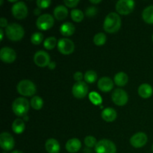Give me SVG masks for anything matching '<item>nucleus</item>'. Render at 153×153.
<instances>
[{"instance_id":"1","label":"nucleus","mask_w":153,"mask_h":153,"mask_svg":"<svg viewBox=\"0 0 153 153\" xmlns=\"http://www.w3.org/2000/svg\"><path fill=\"white\" fill-rule=\"evenodd\" d=\"M121 27V18L118 13L111 12L107 16L103 23V28L109 34L117 32Z\"/></svg>"},{"instance_id":"2","label":"nucleus","mask_w":153,"mask_h":153,"mask_svg":"<svg viewBox=\"0 0 153 153\" xmlns=\"http://www.w3.org/2000/svg\"><path fill=\"white\" fill-rule=\"evenodd\" d=\"M30 103L24 97L16 98L12 103V111L16 116L25 117L28 112Z\"/></svg>"},{"instance_id":"3","label":"nucleus","mask_w":153,"mask_h":153,"mask_svg":"<svg viewBox=\"0 0 153 153\" xmlns=\"http://www.w3.org/2000/svg\"><path fill=\"white\" fill-rule=\"evenodd\" d=\"M6 35L9 40L12 41H19L22 40L25 34L24 28L19 24L13 22L9 24L5 30Z\"/></svg>"},{"instance_id":"4","label":"nucleus","mask_w":153,"mask_h":153,"mask_svg":"<svg viewBox=\"0 0 153 153\" xmlns=\"http://www.w3.org/2000/svg\"><path fill=\"white\" fill-rule=\"evenodd\" d=\"M16 91L20 95L24 97H32L37 92V88L34 82L30 80H22L17 84Z\"/></svg>"},{"instance_id":"5","label":"nucleus","mask_w":153,"mask_h":153,"mask_svg":"<svg viewBox=\"0 0 153 153\" xmlns=\"http://www.w3.org/2000/svg\"><path fill=\"white\" fill-rule=\"evenodd\" d=\"M95 151L97 153H116L117 147L111 140L102 139L97 142L95 146Z\"/></svg>"},{"instance_id":"6","label":"nucleus","mask_w":153,"mask_h":153,"mask_svg":"<svg viewBox=\"0 0 153 153\" xmlns=\"http://www.w3.org/2000/svg\"><path fill=\"white\" fill-rule=\"evenodd\" d=\"M55 23L54 17L49 13L42 14L37 18L36 21V25L37 28L42 31H46L52 28Z\"/></svg>"},{"instance_id":"7","label":"nucleus","mask_w":153,"mask_h":153,"mask_svg":"<svg viewBox=\"0 0 153 153\" xmlns=\"http://www.w3.org/2000/svg\"><path fill=\"white\" fill-rule=\"evenodd\" d=\"M135 2L132 0H120L116 3V10L119 14L128 15L133 11Z\"/></svg>"},{"instance_id":"8","label":"nucleus","mask_w":153,"mask_h":153,"mask_svg":"<svg viewBox=\"0 0 153 153\" xmlns=\"http://www.w3.org/2000/svg\"><path fill=\"white\" fill-rule=\"evenodd\" d=\"M58 50L64 55H69L75 50V44L69 38H61L58 41Z\"/></svg>"},{"instance_id":"9","label":"nucleus","mask_w":153,"mask_h":153,"mask_svg":"<svg viewBox=\"0 0 153 153\" xmlns=\"http://www.w3.org/2000/svg\"><path fill=\"white\" fill-rule=\"evenodd\" d=\"M11 13L16 19H23L28 15V7L23 1H17L12 6Z\"/></svg>"},{"instance_id":"10","label":"nucleus","mask_w":153,"mask_h":153,"mask_svg":"<svg viewBox=\"0 0 153 153\" xmlns=\"http://www.w3.org/2000/svg\"><path fill=\"white\" fill-rule=\"evenodd\" d=\"M111 99L115 105L118 106H123L128 102V96L124 90L117 88L112 93Z\"/></svg>"},{"instance_id":"11","label":"nucleus","mask_w":153,"mask_h":153,"mask_svg":"<svg viewBox=\"0 0 153 153\" xmlns=\"http://www.w3.org/2000/svg\"><path fill=\"white\" fill-rule=\"evenodd\" d=\"M15 141L13 137L8 132L1 133L0 134V146L4 151H10L13 149Z\"/></svg>"},{"instance_id":"12","label":"nucleus","mask_w":153,"mask_h":153,"mask_svg":"<svg viewBox=\"0 0 153 153\" xmlns=\"http://www.w3.org/2000/svg\"><path fill=\"white\" fill-rule=\"evenodd\" d=\"M73 95L77 99H83L88 95V86L85 82H76L72 88Z\"/></svg>"},{"instance_id":"13","label":"nucleus","mask_w":153,"mask_h":153,"mask_svg":"<svg viewBox=\"0 0 153 153\" xmlns=\"http://www.w3.org/2000/svg\"><path fill=\"white\" fill-rule=\"evenodd\" d=\"M34 62L37 67H46L51 62L50 56L45 51H38L34 55Z\"/></svg>"},{"instance_id":"14","label":"nucleus","mask_w":153,"mask_h":153,"mask_svg":"<svg viewBox=\"0 0 153 153\" xmlns=\"http://www.w3.org/2000/svg\"><path fill=\"white\" fill-rule=\"evenodd\" d=\"M0 58L4 63L11 64L16 58V52L8 46H4L0 50Z\"/></svg>"},{"instance_id":"15","label":"nucleus","mask_w":153,"mask_h":153,"mask_svg":"<svg viewBox=\"0 0 153 153\" xmlns=\"http://www.w3.org/2000/svg\"><path fill=\"white\" fill-rule=\"evenodd\" d=\"M148 140L147 135L143 132H137L131 136L130 143L134 148H141L146 144Z\"/></svg>"},{"instance_id":"16","label":"nucleus","mask_w":153,"mask_h":153,"mask_svg":"<svg viewBox=\"0 0 153 153\" xmlns=\"http://www.w3.org/2000/svg\"><path fill=\"white\" fill-rule=\"evenodd\" d=\"M97 86H98L99 89L102 92H110L114 88V82L110 77L104 76L98 81Z\"/></svg>"},{"instance_id":"17","label":"nucleus","mask_w":153,"mask_h":153,"mask_svg":"<svg viewBox=\"0 0 153 153\" xmlns=\"http://www.w3.org/2000/svg\"><path fill=\"white\" fill-rule=\"evenodd\" d=\"M67 151L70 153H76L82 148V143L78 138L70 139L65 145Z\"/></svg>"},{"instance_id":"18","label":"nucleus","mask_w":153,"mask_h":153,"mask_svg":"<svg viewBox=\"0 0 153 153\" xmlns=\"http://www.w3.org/2000/svg\"><path fill=\"white\" fill-rule=\"evenodd\" d=\"M45 148L48 153H59L61 150L59 142L54 138L48 139L45 143Z\"/></svg>"},{"instance_id":"19","label":"nucleus","mask_w":153,"mask_h":153,"mask_svg":"<svg viewBox=\"0 0 153 153\" xmlns=\"http://www.w3.org/2000/svg\"><path fill=\"white\" fill-rule=\"evenodd\" d=\"M139 96L143 99H148L152 95L153 89L152 87L147 83H143L139 86L137 90Z\"/></svg>"},{"instance_id":"20","label":"nucleus","mask_w":153,"mask_h":153,"mask_svg":"<svg viewBox=\"0 0 153 153\" xmlns=\"http://www.w3.org/2000/svg\"><path fill=\"white\" fill-rule=\"evenodd\" d=\"M101 116L102 118L106 122H113L117 119V114L112 108H106L102 111Z\"/></svg>"},{"instance_id":"21","label":"nucleus","mask_w":153,"mask_h":153,"mask_svg":"<svg viewBox=\"0 0 153 153\" xmlns=\"http://www.w3.org/2000/svg\"><path fill=\"white\" fill-rule=\"evenodd\" d=\"M53 13L55 18H56V19L59 21L64 20L68 16V10L66 6L62 5V4L56 6L55 8L54 9Z\"/></svg>"},{"instance_id":"22","label":"nucleus","mask_w":153,"mask_h":153,"mask_svg":"<svg viewBox=\"0 0 153 153\" xmlns=\"http://www.w3.org/2000/svg\"><path fill=\"white\" fill-rule=\"evenodd\" d=\"M76 30V27L73 24L70 22H66L63 23L60 27V32L62 35L66 37H70L73 35Z\"/></svg>"},{"instance_id":"23","label":"nucleus","mask_w":153,"mask_h":153,"mask_svg":"<svg viewBox=\"0 0 153 153\" xmlns=\"http://www.w3.org/2000/svg\"><path fill=\"white\" fill-rule=\"evenodd\" d=\"M114 83L119 87H123L127 85L128 82V77L127 74H126L124 72H119L117 73L114 76Z\"/></svg>"},{"instance_id":"24","label":"nucleus","mask_w":153,"mask_h":153,"mask_svg":"<svg viewBox=\"0 0 153 153\" xmlns=\"http://www.w3.org/2000/svg\"><path fill=\"white\" fill-rule=\"evenodd\" d=\"M11 128L12 130L13 131V132L16 133V134H22V133L25 131V122H24V120H22V119H16L13 121V123H12Z\"/></svg>"},{"instance_id":"25","label":"nucleus","mask_w":153,"mask_h":153,"mask_svg":"<svg viewBox=\"0 0 153 153\" xmlns=\"http://www.w3.org/2000/svg\"><path fill=\"white\" fill-rule=\"evenodd\" d=\"M143 21L148 24H153V5L146 7L142 12Z\"/></svg>"},{"instance_id":"26","label":"nucleus","mask_w":153,"mask_h":153,"mask_svg":"<svg viewBox=\"0 0 153 153\" xmlns=\"http://www.w3.org/2000/svg\"><path fill=\"white\" fill-rule=\"evenodd\" d=\"M30 105L34 110H40L43 106V100L38 96H34L31 98Z\"/></svg>"},{"instance_id":"27","label":"nucleus","mask_w":153,"mask_h":153,"mask_svg":"<svg viewBox=\"0 0 153 153\" xmlns=\"http://www.w3.org/2000/svg\"><path fill=\"white\" fill-rule=\"evenodd\" d=\"M84 79L86 83L93 84L97 81V74L94 70H88L84 75Z\"/></svg>"},{"instance_id":"28","label":"nucleus","mask_w":153,"mask_h":153,"mask_svg":"<svg viewBox=\"0 0 153 153\" xmlns=\"http://www.w3.org/2000/svg\"><path fill=\"white\" fill-rule=\"evenodd\" d=\"M106 40H107V37H106L105 34H104L102 32H100L94 35V43L98 46H103L105 43Z\"/></svg>"},{"instance_id":"29","label":"nucleus","mask_w":153,"mask_h":153,"mask_svg":"<svg viewBox=\"0 0 153 153\" xmlns=\"http://www.w3.org/2000/svg\"><path fill=\"white\" fill-rule=\"evenodd\" d=\"M56 45H58V41H57V39L55 37H48L43 42V46L48 50H52V49H53Z\"/></svg>"},{"instance_id":"30","label":"nucleus","mask_w":153,"mask_h":153,"mask_svg":"<svg viewBox=\"0 0 153 153\" xmlns=\"http://www.w3.org/2000/svg\"><path fill=\"white\" fill-rule=\"evenodd\" d=\"M71 18L76 22H82L84 19V13L79 9H73L71 11Z\"/></svg>"},{"instance_id":"31","label":"nucleus","mask_w":153,"mask_h":153,"mask_svg":"<svg viewBox=\"0 0 153 153\" xmlns=\"http://www.w3.org/2000/svg\"><path fill=\"white\" fill-rule=\"evenodd\" d=\"M43 40V35L40 32H34L31 37V42L34 45H40Z\"/></svg>"},{"instance_id":"32","label":"nucleus","mask_w":153,"mask_h":153,"mask_svg":"<svg viewBox=\"0 0 153 153\" xmlns=\"http://www.w3.org/2000/svg\"><path fill=\"white\" fill-rule=\"evenodd\" d=\"M89 100H91V102L93 104L96 105H100L102 102V99L100 97V94L96 92H91L89 94Z\"/></svg>"},{"instance_id":"33","label":"nucleus","mask_w":153,"mask_h":153,"mask_svg":"<svg viewBox=\"0 0 153 153\" xmlns=\"http://www.w3.org/2000/svg\"><path fill=\"white\" fill-rule=\"evenodd\" d=\"M97 139L94 137V136L88 135L86 136L85 138V146H88V148H93L95 147L97 145Z\"/></svg>"},{"instance_id":"34","label":"nucleus","mask_w":153,"mask_h":153,"mask_svg":"<svg viewBox=\"0 0 153 153\" xmlns=\"http://www.w3.org/2000/svg\"><path fill=\"white\" fill-rule=\"evenodd\" d=\"M52 1L50 0H37L36 1L37 7L40 9H46L50 6Z\"/></svg>"},{"instance_id":"35","label":"nucleus","mask_w":153,"mask_h":153,"mask_svg":"<svg viewBox=\"0 0 153 153\" xmlns=\"http://www.w3.org/2000/svg\"><path fill=\"white\" fill-rule=\"evenodd\" d=\"M64 4L68 7H75L79 4V0H64Z\"/></svg>"},{"instance_id":"36","label":"nucleus","mask_w":153,"mask_h":153,"mask_svg":"<svg viewBox=\"0 0 153 153\" xmlns=\"http://www.w3.org/2000/svg\"><path fill=\"white\" fill-rule=\"evenodd\" d=\"M85 13L89 17H92L97 13V8L95 7H89L85 11Z\"/></svg>"},{"instance_id":"37","label":"nucleus","mask_w":153,"mask_h":153,"mask_svg":"<svg viewBox=\"0 0 153 153\" xmlns=\"http://www.w3.org/2000/svg\"><path fill=\"white\" fill-rule=\"evenodd\" d=\"M73 78H74L75 81H76L77 82H82V80L84 79V75H83V73L80 71L76 72L74 74V76H73Z\"/></svg>"},{"instance_id":"38","label":"nucleus","mask_w":153,"mask_h":153,"mask_svg":"<svg viewBox=\"0 0 153 153\" xmlns=\"http://www.w3.org/2000/svg\"><path fill=\"white\" fill-rule=\"evenodd\" d=\"M8 25V24H7V20L5 19L4 17H1V19H0V26H1V28H7V26Z\"/></svg>"},{"instance_id":"39","label":"nucleus","mask_w":153,"mask_h":153,"mask_svg":"<svg viewBox=\"0 0 153 153\" xmlns=\"http://www.w3.org/2000/svg\"><path fill=\"white\" fill-rule=\"evenodd\" d=\"M55 65H56V64H55V62H52V61H51V62L49 63V65H48V67H49L50 70H53V69L55 68Z\"/></svg>"},{"instance_id":"40","label":"nucleus","mask_w":153,"mask_h":153,"mask_svg":"<svg viewBox=\"0 0 153 153\" xmlns=\"http://www.w3.org/2000/svg\"><path fill=\"white\" fill-rule=\"evenodd\" d=\"M40 10H41V9H40V8H39V7H37V8L34 9V13L35 15H39L40 13Z\"/></svg>"},{"instance_id":"41","label":"nucleus","mask_w":153,"mask_h":153,"mask_svg":"<svg viewBox=\"0 0 153 153\" xmlns=\"http://www.w3.org/2000/svg\"><path fill=\"white\" fill-rule=\"evenodd\" d=\"M90 2L92 3V4H99V3L101 2V0H90Z\"/></svg>"},{"instance_id":"42","label":"nucleus","mask_w":153,"mask_h":153,"mask_svg":"<svg viewBox=\"0 0 153 153\" xmlns=\"http://www.w3.org/2000/svg\"><path fill=\"white\" fill-rule=\"evenodd\" d=\"M3 37H4V31H3L2 28H1L0 29V39H1V40H3Z\"/></svg>"},{"instance_id":"43","label":"nucleus","mask_w":153,"mask_h":153,"mask_svg":"<svg viewBox=\"0 0 153 153\" xmlns=\"http://www.w3.org/2000/svg\"><path fill=\"white\" fill-rule=\"evenodd\" d=\"M11 153H24V152H22V151H19V150H14V151H13Z\"/></svg>"},{"instance_id":"44","label":"nucleus","mask_w":153,"mask_h":153,"mask_svg":"<svg viewBox=\"0 0 153 153\" xmlns=\"http://www.w3.org/2000/svg\"><path fill=\"white\" fill-rule=\"evenodd\" d=\"M0 3H1V4H2V3H3V1H0Z\"/></svg>"},{"instance_id":"45","label":"nucleus","mask_w":153,"mask_h":153,"mask_svg":"<svg viewBox=\"0 0 153 153\" xmlns=\"http://www.w3.org/2000/svg\"><path fill=\"white\" fill-rule=\"evenodd\" d=\"M152 41H153V34H152Z\"/></svg>"},{"instance_id":"46","label":"nucleus","mask_w":153,"mask_h":153,"mask_svg":"<svg viewBox=\"0 0 153 153\" xmlns=\"http://www.w3.org/2000/svg\"><path fill=\"white\" fill-rule=\"evenodd\" d=\"M152 152H153V144H152Z\"/></svg>"}]
</instances>
